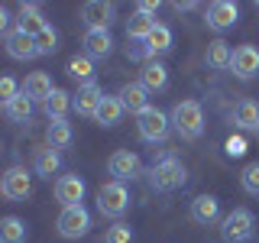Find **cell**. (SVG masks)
Listing matches in <instances>:
<instances>
[{
  "label": "cell",
  "instance_id": "cell-1",
  "mask_svg": "<svg viewBox=\"0 0 259 243\" xmlns=\"http://www.w3.org/2000/svg\"><path fill=\"white\" fill-rule=\"evenodd\" d=\"M172 130L182 140H198L204 133V110L198 101H178L172 107Z\"/></svg>",
  "mask_w": 259,
  "mask_h": 243
},
{
  "label": "cell",
  "instance_id": "cell-2",
  "mask_svg": "<svg viewBox=\"0 0 259 243\" xmlns=\"http://www.w3.org/2000/svg\"><path fill=\"white\" fill-rule=\"evenodd\" d=\"M185 178H188V172H185L182 159H175V156L152 162V169H149V185L156 191H175L185 185Z\"/></svg>",
  "mask_w": 259,
  "mask_h": 243
},
{
  "label": "cell",
  "instance_id": "cell-3",
  "mask_svg": "<svg viewBox=\"0 0 259 243\" xmlns=\"http://www.w3.org/2000/svg\"><path fill=\"white\" fill-rule=\"evenodd\" d=\"M256 233V217L253 211L246 208H233L230 214L224 217V227H221V237L224 243H249Z\"/></svg>",
  "mask_w": 259,
  "mask_h": 243
},
{
  "label": "cell",
  "instance_id": "cell-4",
  "mask_svg": "<svg viewBox=\"0 0 259 243\" xmlns=\"http://www.w3.org/2000/svg\"><path fill=\"white\" fill-rule=\"evenodd\" d=\"M136 130H140V140L146 143H165L168 133H172V117L162 113L159 107H146L136 117Z\"/></svg>",
  "mask_w": 259,
  "mask_h": 243
},
{
  "label": "cell",
  "instance_id": "cell-5",
  "mask_svg": "<svg viewBox=\"0 0 259 243\" xmlns=\"http://www.w3.org/2000/svg\"><path fill=\"white\" fill-rule=\"evenodd\" d=\"M130 208V191L123 182H104L97 188V211L104 217H123Z\"/></svg>",
  "mask_w": 259,
  "mask_h": 243
},
{
  "label": "cell",
  "instance_id": "cell-6",
  "mask_svg": "<svg viewBox=\"0 0 259 243\" xmlns=\"http://www.w3.org/2000/svg\"><path fill=\"white\" fill-rule=\"evenodd\" d=\"M55 227H59V233H62L65 240H81V237H88V230H91V214H88L84 205L62 208Z\"/></svg>",
  "mask_w": 259,
  "mask_h": 243
},
{
  "label": "cell",
  "instance_id": "cell-7",
  "mask_svg": "<svg viewBox=\"0 0 259 243\" xmlns=\"http://www.w3.org/2000/svg\"><path fill=\"white\" fill-rule=\"evenodd\" d=\"M0 194H4L7 201H26L32 194V178L23 166H10L0 178Z\"/></svg>",
  "mask_w": 259,
  "mask_h": 243
},
{
  "label": "cell",
  "instance_id": "cell-8",
  "mask_svg": "<svg viewBox=\"0 0 259 243\" xmlns=\"http://www.w3.org/2000/svg\"><path fill=\"white\" fill-rule=\"evenodd\" d=\"M107 172L113 175V182H133V178L143 175V162H140V156H136V152L117 149V152L107 159Z\"/></svg>",
  "mask_w": 259,
  "mask_h": 243
},
{
  "label": "cell",
  "instance_id": "cell-9",
  "mask_svg": "<svg viewBox=\"0 0 259 243\" xmlns=\"http://www.w3.org/2000/svg\"><path fill=\"white\" fill-rule=\"evenodd\" d=\"M84 191H88V185H84V178L81 175H59L55 178V201H59L62 208H75L84 201Z\"/></svg>",
  "mask_w": 259,
  "mask_h": 243
},
{
  "label": "cell",
  "instance_id": "cell-10",
  "mask_svg": "<svg viewBox=\"0 0 259 243\" xmlns=\"http://www.w3.org/2000/svg\"><path fill=\"white\" fill-rule=\"evenodd\" d=\"M237 16H240V7L233 4V0H214L204 13V23H207V29H214V32H227L237 23Z\"/></svg>",
  "mask_w": 259,
  "mask_h": 243
},
{
  "label": "cell",
  "instance_id": "cell-11",
  "mask_svg": "<svg viewBox=\"0 0 259 243\" xmlns=\"http://www.w3.org/2000/svg\"><path fill=\"white\" fill-rule=\"evenodd\" d=\"M113 16H117V7L107 4V0H88L81 7V20H84L88 29H110Z\"/></svg>",
  "mask_w": 259,
  "mask_h": 243
},
{
  "label": "cell",
  "instance_id": "cell-12",
  "mask_svg": "<svg viewBox=\"0 0 259 243\" xmlns=\"http://www.w3.org/2000/svg\"><path fill=\"white\" fill-rule=\"evenodd\" d=\"M188 214H191V221L198 227H214L221 221V201H217L214 194H198V198L191 201Z\"/></svg>",
  "mask_w": 259,
  "mask_h": 243
},
{
  "label": "cell",
  "instance_id": "cell-13",
  "mask_svg": "<svg viewBox=\"0 0 259 243\" xmlns=\"http://www.w3.org/2000/svg\"><path fill=\"white\" fill-rule=\"evenodd\" d=\"M230 71H233L240 81L256 78V75H259V49H256V46H240V49H233V65H230Z\"/></svg>",
  "mask_w": 259,
  "mask_h": 243
},
{
  "label": "cell",
  "instance_id": "cell-14",
  "mask_svg": "<svg viewBox=\"0 0 259 243\" xmlns=\"http://www.w3.org/2000/svg\"><path fill=\"white\" fill-rule=\"evenodd\" d=\"M4 43H7V55H10V59H16V62H29V59H36V55H39L36 39H32L29 32H23V29L7 32Z\"/></svg>",
  "mask_w": 259,
  "mask_h": 243
},
{
  "label": "cell",
  "instance_id": "cell-15",
  "mask_svg": "<svg viewBox=\"0 0 259 243\" xmlns=\"http://www.w3.org/2000/svg\"><path fill=\"white\" fill-rule=\"evenodd\" d=\"M117 97H120V104H123V110L136 113V117H140L146 107H152V104H149V91H146L140 81H130V85H123L117 91Z\"/></svg>",
  "mask_w": 259,
  "mask_h": 243
},
{
  "label": "cell",
  "instance_id": "cell-16",
  "mask_svg": "<svg viewBox=\"0 0 259 243\" xmlns=\"http://www.w3.org/2000/svg\"><path fill=\"white\" fill-rule=\"evenodd\" d=\"M156 16L152 13H143V10H133L130 13V20H126V39L130 43H146V39L156 32Z\"/></svg>",
  "mask_w": 259,
  "mask_h": 243
},
{
  "label": "cell",
  "instance_id": "cell-17",
  "mask_svg": "<svg viewBox=\"0 0 259 243\" xmlns=\"http://www.w3.org/2000/svg\"><path fill=\"white\" fill-rule=\"evenodd\" d=\"M104 88L101 85H88V88H78V94H75V113L78 117H94L97 107L104 104Z\"/></svg>",
  "mask_w": 259,
  "mask_h": 243
},
{
  "label": "cell",
  "instance_id": "cell-18",
  "mask_svg": "<svg viewBox=\"0 0 259 243\" xmlns=\"http://www.w3.org/2000/svg\"><path fill=\"white\" fill-rule=\"evenodd\" d=\"M32 169H36L39 178L59 175V169H62V152L52 149V146H39V149L32 152Z\"/></svg>",
  "mask_w": 259,
  "mask_h": 243
},
{
  "label": "cell",
  "instance_id": "cell-19",
  "mask_svg": "<svg viewBox=\"0 0 259 243\" xmlns=\"http://www.w3.org/2000/svg\"><path fill=\"white\" fill-rule=\"evenodd\" d=\"M110 52H113L110 29H88L84 32V55L88 59H107Z\"/></svg>",
  "mask_w": 259,
  "mask_h": 243
},
{
  "label": "cell",
  "instance_id": "cell-20",
  "mask_svg": "<svg viewBox=\"0 0 259 243\" xmlns=\"http://www.w3.org/2000/svg\"><path fill=\"white\" fill-rule=\"evenodd\" d=\"M230 120H233L237 130H259V104L249 101V97H243V101L233 104Z\"/></svg>",
  "mask_w": 259,
  "mask_h": 243
},
{
  "label": "cell",
  "instance_id": "cell-21",
  "mask_svg": "<svg viewBox=\"0 0 259 243\" xmlns=\"http://www.w3.org/2000/svg\"><path fill=\"white\" fill-rule=\"evenodd\" d=\"M52 91H55V88H52V78H49L46 71H29V75H26V81H23V94H26L29 101H39V104H46Z\"/></svg>",
  "mask_w": 259,
  "mask_h": 243
},
{
  "label": "cell",
  "instance_id": "cell-22",
  "mask_svg": "<svg viewBox=\"0 0 259 243\" xmlns=\"http://www.w3.org/2000/svg\"><path fill=\"white\" fill-rule=\"evenodd\" d=\"M140 85L146 88V91H165L168 88V68L162 62H156L152 59L149 65H143V71H140Z\"/></svg>",
  "mask_w": 259,
  "mask_h": 243
},
{
  "label": "cell",
  "instance_id": "cell-23",
  "mask_svg": "<svg viewBox=\"0 0 259 243\" xmlns=\"http://www.w3.org/2000/svg\"><path fill=\"white\" fill-rule=\"evenodd\" d=\"M49 26L46 23V16L39 13V7L36 4H23L20 7V20H16V29H23V32H29V36H39Z\"/></svg>",
  "mask_w": 259,
  "mask_h": 243
},
{
  "label": "cell",
  "instance_id": "cell-24",
  "mask_svg": "<svg viewBox=\"0 0 259 243\" xmlns=\"http://www.w3.org/2000/svg\"><path fill=\"white\" fill-rule=\"evenodd\" d=\"M71 107H75V97H71L68 91H62V88H55V91L49 94V101L42 104L49 120H65V113H68Z\"/></svg>",
  "mask_w": 259,
  "mask_h": 243
},
{
  "label": "cell",
  "instance_id": "cell-25",
  "mask_svg": "<svg viewBox=\"0 0 259 243\" xmlns=\"http://www.w3.org/2000/svg\"><path fill=\"white\" fill-rule=\"evenodd\" d=\"M204 62L210 65V68H217V71L230 68V65H233V49H230V43H224V39H214V43H207Z\"/></svg>",
  "mask_w": 259,
  "mask_h": 243
},
{
  "label": "cell",
  "instance_id": "cell-26",
  "mask_svg": "<svg viewBox=\"0 0 259 243\" xmlns=\"http://www.w3.org/2000/svg\"><path fill=\"white\" fill-rule=\"evenodd\" d=\"M46 146H52V149H68L71 146V124L68 120H49Z\"/></svg>",
  "mask_w": 259,
  "mask_h": 243
},
{
  "label": "cell",
  "instance_id": "cell-27",
  "mask_svg": "<svg viewBox=\"0 0 259 243\" xmlns=\"http://www.w3.org/2000/svg\"><path fill=\"white\" fill-rule=\"evenodd\" d=\"M123 104H120V97H104V104H101V107H97V113H94V120H97V124H101V127H117L120 124V120H123Z\"/></svg>",
  "mask_w": 259,
  "mask_h": 243
},
{
  "label": "cell",
  "instance_id": "cell-28",
  "mask_svg": "<svg viewBox=\"0 0 259 243\" xmlns=\"http://www.w3.org/2000/svg\"><path fill=\"white\" fill-rule=\"evenodd\" d=\"M68 75L75 78L81 88L97 85V81H94V59H88V55H75V59L68 62Z\"/></svg>",
  "mask_w": 259,
  "mask_h": 243
},
{
  "label": "cell",
  "instance_id": "cell-29",
  "mask_svg": "<svg viewBox=\"0 0 259 243\" xmlns=\"http://www.w3.org/2000/svg\"><path fill=\"white\" fill-rule=\"evenodd\" d=\"M0 243H26V224L20 217H4L0 221Z\"/></svg>",
  "mask_w": 259,
  "mask_h": 243
},
{
  "label": "cell",
  "instance_id": "cell-30",
  "mask_svg": "<svg viewBox=\"0 0 259 243\" xmlns=\"http://www.w3.org/2000/svg\"><path fill=\"white\" fill-rule=\"evenodd\" d=\"M4 113H7V120H13V124H29L32 101H29L26 94H20V97H13L10 104H4Z\"/></svg>",
  "mask_w": 259,
  "mask_h": 243
},
{
  "label": "cell",
  "instance_id": "cell-31",
  "mask_svg": "<svg viewBox=\"0 0 259 243\" xmlns=\"http://www.w3.org/2000/svg\"><path fill=\"white\" fill-rule=\"evenodd\" d=\"M146 46H149L152 59H156V55H165L168 49H172V29H168L165 23H159V26H156V32H152V36L146 39Z\"/></svg>",
  "mask_w": 259,
  "mask_h": 243
},
{
  "label": "cell",
  "instance_id": "cell-32",
  "mask_svg": "<svg viewBox=\"0 0 259 243\" xmlns=\"http://www.w3.org/2000/svg\"><path fill=\"white\" fill-rule=\"evenodd\" d=\"M32 39H36L39 55H55V49H59V32H55L52 23H49V26L39 32V36H32Z\"/></svg>",
  "mask_w": 259,
  "mask_h": 243
},
{
  "label": "cell",
  "instance_id": "cell-33",
  "mask_svg": "<svg viewBox=\"0 0 259 243\" xmlns=\"http://www.w3.org/2000/svg\"><path fill=\"white\" fill-rule=\"evenodd\" d=\"M240 185H243V191H246V194H259V162H249V166L243 169Z\"/></svg>",
  "mask_w": 259,
  "mask_h": 243
},
{
  "label": "cell",
  "instance_id": "cell-34",
  "mask_svg": "<svg viewBox=\"0 0 259 243\" xmlns=\"http://www.w3.org/2000/svg\"><path fill=\"white\" fill-rule=\"evenodd\" d=\"M104 243H133V230L130 224H113L107 233H104Z\"/></svg>",
  "mask_w": 259,
  "mask_h": 243
},
{
  "label": "cell",
  "instance_id": "cell-35",
  "mask_svg": "<svg viewBox=\"0 0 259 243\" xmlns=\"http://www.w3.org/2000/svg\"><path fill=\"white\" fill-rule=\"evenodd\" d=\"M20 94H23V85H16V78H10V75L0 78V101L4 104H10L13 97H20Z\"/></svg>",
  "mask_w": 259,
  "mask_h": 243
},
{
  "label": "cell",
  "instance_id": "cell-36",
  "mask_svg": "<svg viewBox=\"0 0 259 243\" xmlns=\"http://www.w3.org/2000/svg\"><path fill=\"white\" fill-rule=\"evenodd\" d=\"M126 59H130V62L149 65V62H152V52H149V46H146V43H130V46H126Z\"/></svg>",
  "mask_w": 259,
  "mask_h": 243
},
{
  "label": "cell",
  "instance_id": "cell-37",
  "mask_svg": "<svg viewBox=\"0 0 259 243\" xmlns=\"http://www.w3.org/2000/svg\"><path fill=\"white\" fill-rule=\"evenodd\" d=\"M224 149H227V156H230V159H240L243 152H246V140H243L240 133H233L230 140L224 143Z\"/></svg>",
  "mask_w": 259,
  "mask_h": 243
},
{
  "label": "cell",
  "instance_id": "cell-38",
  "mask_svg": "<svg viewBox=\"0 0 259 243\" xmlns=\"http://www.w3.org/2000/svg\"><path fill=\"white\" fill-rule=\"evenodd\" d=\"M136 10H143V13H152V16H156L159 0H143V4H136Z\"/></svg>",
  "mask_w": 259,
  "mask_h": 243
},
{
  "label": "cell",
  "instance_id": "cell-39",
  "mask_svg": "<svg viewBox=\"0 0 259 243\" xmlns=\"http://www.w3.org/2000/svg\"><path fill=\"white\" fill-rule=\"evenodd\" d=\"M256 133H259V130H256Z\"/></svg>",
  "mask_w": 259,
  "mask_h": 243
}]
</instances>
